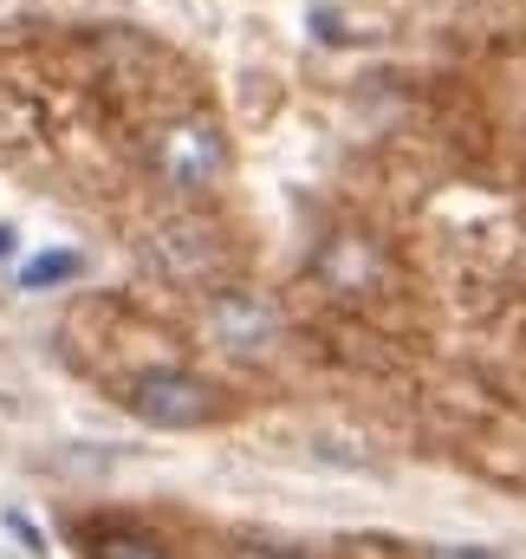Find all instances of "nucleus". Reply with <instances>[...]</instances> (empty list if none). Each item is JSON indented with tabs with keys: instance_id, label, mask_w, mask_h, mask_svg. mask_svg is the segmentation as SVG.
Wrapping results in <instances>:
<instances>
[{
	"instance_id": "9",
	"label": "nucleus",
	"mask_w": 526,
	"mask_h": 559,
	"mask_svg": "<svg viewBox=\"0 0 526 559\" xmlns=\"http://www.w3.org/2000/svg\"><path fill=\"white\" fill-rule=\"evenodd\" d=\"M416 559H501V554H488V547H422Z\"/></svg>"
},
{
	"instance_id": "5",
	"label": "nucleus",
	"mask_w": 526,
	"mask_h": 559,
	"mask_svg": "<svg viewBox=\"0 0 526 559\" xmlns=\"http://www.w3.org/2000/svg\"><path fill=\"white\" fill-rule=\"evenodd\" d=\"M150 254H156V267H163L169 280H189V286L215 280V274H222V261H228L222 235H215V228H202V222H169V228H156Z\"/></svg>"
},
{
	"instance_id": "2",
	"label": "nucleus",
	"mask_w": 526,
	"mask_h": 559,
	"mask_svg": "<svg viewBox=\"0 0 526 559\" xmlns=\"http://www.w3.org/2000/svg\"><path fill=\"white\" fill-rule=\"evenodd\" d=\"M124 404L150 429H208V423L222 417V391L208 378L182 371V365H156V371L131 378V397Z\"/></svg>"
},
{
	"instance_id": "1",
	"label": "nucleus",
	"mask_w": 526,
	"mask_h": 559,
	"mask_svg": "<svg viewBox=\"0 0 526 559\" xmlns=\"http://www.w3.org/2000/svg\"><path fill=\"white\" fill-rule=\"evenodd\" d=\"M150 169L163 176V189H176V195H189V202L215 195L222 176H228V138H222V124L202 118V111L156 124V131H150Z\"/></svg>"
},
{
	"instance_id": "11",
	"label": "nucleus",
	"mask_w": 526,
	"mask_h": 559,
	"mask_svg": "<svg viewBox=\"0 0 526 559\" xmlns=\"http://www.w3.org/2000/svg\"><path fill=\"white\" fill-rule=\"evenodd\" d=\"M235 559H266V554H235Z\"/></svg>"
},
{
	"instance_id": "7",
	"label": "nucleus",
	"mask_w": 526,
	"mask_h": 559,
	"mask_svg": "<svg viewBox=\"0 0 526 559\" xmlns=\"http://www.w3.org/2000/svg\"><path fill=\"white\" fill-rule=\"evenodd\" d=\"M92 559H176L163 540H150V534H92V547H85Z\"/></svg>"
},
{
	"instance_id": "3",
	"label": "nucleus",
	"mask_w": 526,
	"mask_h": 559,
	"mask_svg": "<svg viewBox=\"0 0 526 559\" xmlns=\"http://www.w3.org/2000/svg\"><path fill=\"white\" fill-rule=\"evenodd\" d=\"M312 280H319L325 293H338V299H371V293H384V280H391V254H384L378 235L338 228V235H325V241L312 248Z\"/></svg>"
},
{
	"instance_id": "10",
	"label": "nucleus",
	"mask_w": 526,
	"mask_h": 559,
	"mask_svg": "<svg viewBox=\"0 0 526 559\" xmlns=\"http://www.w3.org/2000/svg\"><path fill=\"white\" fill-rule=\"evenodd\" d=\"M7 254H13V228H0V261H7Z\"/></svg>"
},
{
	"instance_id": "4",
	"label": "nucleus",
	"mask_w": 526,
	"mask_h": 559,
	"mask_svg": "<svg viewBox=\"0 0 526 559\" xmlns=\"http://www.w3.org/2000/svg\"><path fill=\"white\" fill-rule=\"evenodd\" d=\"M208 332L222 352L235 358H273V345L286 338V319L266 293H248V286H228L208 299Z\"/></svg>"
},
{
	"instance_id": "6",
	"label": "nucleus",
	"mask_w": 526,
	"mask_h": 559,
	"mask_svg": "<svg viewBox=\"0 0 526 559\" xmlns=\"http://www.w3.org/2000/svg\"><path fill=\"white\" fill-rule=\"evenodd\" d=\"M85 274V254L79 248H46V254H33L26 267H20V286L26 293H46V286H65V280Z\"/></svg>"
},
{
	"instance_id": "8",
	"label": "nucleus",
	"mask_w": 526,
	"mask_h": 559,
	"mask_svg": "<svg viewBox=\"0 0 526 559\" xmlns=\"http://www.w3.org/2000/svg\"><path fill=\"white\" fill-rule=\"evenodd\" d=\"M7 534H13V540H26L33 554H46V534H39V527H33L26 514H13V508H7Z\"/></svg>"
}]
</instances>
